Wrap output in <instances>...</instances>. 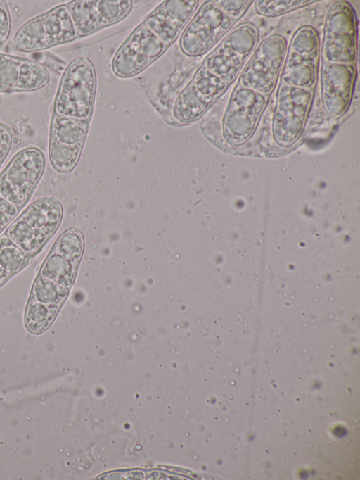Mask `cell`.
I'll list each match as a JSON object with an SVG mask.
<instances>
[{
  "mask_svg": "<svg viewBox=\"0 0 360 480\" xmlns=\"http://www.w3.org/2000/svg\"><path fill=\"white\" fill-rule=\"evenodd\" d=\"M60 308L28 298L24 315L26 329L36 335L44 332L54 322Z\"/></svg>",
  "mask_w": 360,
  "mask_h": 480,
  "instance_id": "cell-22",
  "label": "cell"
},
{
  "mask_svg": "<svg viewBox=\"0 0 360 480\" xmlns=\"http://www.w3.org/2000/svg\"><path fill=\"white\" fill-rule=\"evenodd\" d=\"M168 46L143 23L138 25L116 51L112 70L120 77H130L143 71Z\"/></svg>",
  "mask_w": 360,
  "mask_h": 480,
  "instance_id": "cell-12",
  "label": "cell"
},
{
  "mask_svg": "<svg viewBox=\"0 0 360 480\" xmlns=\"http://www.w3.org/2000/svg\"><path fill=\"white\" fill-rule=\"evenodd\" d=\"M318 1L310 0L254 1L253 4L258 15L274 18L305 8Z\"/></svg>",
  "mask_w": 360,
  "mask_h": 480,
  "instance_id": "cell-25",
  "label": "cell"
},
{
  "mask_svg": "<svg viewBox=\"0 0 360 480\" xmlns=\"http://www.w3.org/2000/svg\"><path fill=\"white\" fill-rule=\"evenodd\" d=\"M357 18L349 3L335 1L323 25L321 54L323 61L355 63L357 58Z\"/></svg>",
  "mask_w": 360,
  "mask_h": 480,
  "instance_id": "cell-5",
  "label": "cell"
},
{
  "mask_svg": "<svg viewBox=\"0 0 360 480\" xmlns=\"http://www.w3.org/2000/svg\"><path fill=\"white\" fill-rule=\"evenodd\" d=\"M356 76L355 63L323 61L321 67V100L332 118L342 116L350 105Z\"/></svg>",
  "mask_w": 360,
  "mask_h": 480,
  "instance_id": "cell-15",
  "label": "cell"
},
{
  "mask_svg": "<svg viewBox=\"0 0 360 480\" xmlns=\"http://www.w3.org/2000/svg\"><path fill=\"white\" fill-rule=\"evenodd\" d=\"M89 120L60 115L53 112L49 132V157L58 172L73 170L80 158Z\"/></svg>",
  "mask_w": 360,
  "mask_h": 480,
  "instance_id": "cell-11",
  "label": "cell"
},
{
  "mask_svg": "<svg viewBox=\"0 0 360 480\" xmlns=\"http://www.w3.org/2000/svg\"><path fill=\"white\" fill-rule=\"evenodd\" d=\"M215 1H205L179 37V47L188 56L196 57L210 51L234 27Z\"/></svg>",
  "mask_w": 360,
  "mask_h": 480,
  "instance_id": "cell-10",
  "label": "cell"
},
{
  "mask_svg": "<svg viewBox=\"0 0 360 480\" xmlns=\"http://www.w3.org/2000/svg\"><path fill=\"white\" fill-rule=\"evenodd\" d=\"M78 37L114 25L131 11V0H75L66 4Z\"/></svg>",
  "mask_w": 360,
  "mask_h": 480,
  "instance_id": "cell-13",
  "label": "cell"
},
{
  "mask_svg": "<svg viewBox=\"0 0 360 480\" xmlns=\"http://www.w3.org/2000/svg\"><path fill=\"white\" fill-rule=\"evenodd\" d=\"M13 139V133L10 127L0 122V166L11 151Z\"/></svg>",
  "mask_w": 360,
  "mask_h": 480,
  "instance_id": "cell-30",
  "label": "cell"
},
{
  "mask_svg": "<svg viewBox=\"0 0 360 480\" xmlns=\"http://www.w3.org/2000/svg\"><path fill=\"white\" fill-rule=\"evenodd\" d=\"M46 168V158L37 147H26L0 173V195L22 208L30 200Z\"/></svg>",
  "mask_w": 360,
  "mask_h": 480,
  "instance_id": "cell-9",
  "label": "cell"
},
{
  "mask_svg": "<svg viewBox=\"0 0 360 480\" xmlns=\"http://www.w3.org/2000/svg\"><path fill=\"white\" fill-rule=\"evenodd\" d=\"M96 74L90 59L79 56L65 68L53 103L58 115L89 120L96 91Z\"/></svg>",
  "mask_w": 360,
  "mask_h": 480,
  "instance_id": "cell-2",
  "label": "cell"
},
{
  "mask_svg": "<svg viewBox=\"0 0 360 480\" xmlns=\"http://www.w3.org/2000/svg\"><path fill=\"white\" fill-rule=\"evenodd\" d=\"M221 10L235 21L239 20L246 13L254 1H215Z\"/></svg>",
  "mask_w": 360,
  "mask_h": 480,
  "instance_id": "cell-27",
  "label": "cell"
},
{
  "mask_svg": "<svg viewBox=\"0 0 360 480\" xmlns=\"http://www.w3.org/2000/svg\"><path fill=\"white\" fill-rule=\"evenodd\" d=\"M78 34L66 4L56 6L22 24L15 32L16 49L31 53L68 43Z\"/></svg>",
  "mask_w": 360,
  "mask_h": 480,
  "instance_id": "cell-3",
  "label": "cell"
},
{
  "mask_svg": "<svg viewBox=\"0 0 360 480\" xmlns=\"http://www.w3.org/2000/svg\"><path fill=\"white\" fill-rule=\"evenodd\" d=\"M190 83L205 97L215 103L228 89L229 85L218 76L201 65Z\"/></svg>",
  "mask_w": 360,
  "mask_h": 480,
  "instance_id": "cell-24",
  "label": "cell"
},
{
  "mask_svg": "<svg viewBox=\"0 0 360 480\" xmlns=\"http://www.w3.org/2000/svg\"><path fill=\"white\" fill-rule=\"evenodd\" d=\"M245 63L220 42L206 56L202 65L231 85L238 77Z\"/></svg>",
  "mask_w": 360,
  "mask_h": 480,
  "instance_id": "cell-17",
  "label": "cell"
},
{
  "mask_svg": "<svg viewBox=\"0 0 360 480\" xmlns=\"http://www.w3.org/2000/svg\"><path fill=\"white\" fill-rule=\"evenodd\" d=\"M214 103L189 82L179 93L174 101L173 116L182 123L193 122L201 118Z\"/></svg>",
  "mask_w": 360,
  "mask_h": 480,
  "instance_id": "cell-18",
  "label": "cell"
},
{
  "mask_svg": "<svg viewBox=\"0 0 360 480\" xmlns=\"http://www.w3.org/2000/svg\"><path fill=\"white\" fill-rule=\"evenodd\" d=\"M61 203L46 196L32 202L8 227L5 234L32 257L58 229L63 217Z\"/></svg>",
  "mask_w": 360,
  "mask_h": 480,
  "instance_id": "cell-1",
  "label": "cell"
},
{
  "mask_svg": "<svg viewBox=\"0 0 360 480\" xmlns=\"http://www.w3.org/2000/svg\"><path fill=\"white\" fill-rule=\"evenodd\" d=\"M68 293L69 289L38 274L32 284L29 298L42 303L62 307Z\"/></svg>",
  "mask_w": 360,
  "mask_h": 480,
  "instance_id": "cell-23",
  "label": "cell"
},
{
  "mask_svg": "<svg viewBox=\"0 0 360 480\" xmlns=\"http://www.w3.org/2000/svg\"><path fill=\"white\" fill-rule=\"evenodd\" d=\"M314 89L280 82L272 120L273 137L283 148L294 144L301 136L311 107Z\"/></svg>",
  "mask_w": 360,
  "mask_h": 480,
  "instance_id": "cell-7",
  "label": "cell"
},
{
  "mask_svg": "<svg viewBox=\"0 0 360 480\" xmlns=\"http://www.w3.org/2000/svg\"><path fill=\"white\" fill-rule=\"evenodd\" d=\"M22 58L0 53V93L13 92L19 77Z\"/></svg>",
  "mask_w": 360,
  "mask_h": 480,
  "instance_id": "cell-26",
  "label": "cell"
},
{
  "mask_svg": "<svg viewBox=\"0 0 360 480\" xmlns=\"http://www.w3.org/2000/svg\"><path fill=\"white\" fill-rule=\"evenodd\" d=\"M321 42L317 30L302 25L293 33L281 73V83L314 89L319 73Z\"/></svg>",
  "mask_w": 360,
  "mask_h": 480,
  "instance_id": "cell-4",
  "label": "cell"
},
{
  "mask_svg": "<svg viewBox=\"0 0 360 480\" xmlns=\"http://www.w3.org/2000/svg\"><path fill=\"white\" fill-rule=\"evenodd\" d=\"M31 256L20 248L6 234L0 236V287L22 270Z\"/></svg>",
  "mask_w": 360,
  "mask_h": 480,
  "instance_id": "cell-20",
  "label": "cell"
},
{
  "mask_svg": "<svg viewBox=\"0 0 360 480\" xmlns=\"http://www.w3.org/2000/svg\"><path fill=\"white\" fill-rule=\"evenodd\" d=\"M269 97L237 83L230 95L222 122L223 136L227 143L240 146L251 138Z\"/></svg>",
  "mask_w": 360,
  "mask_h": 480,
  "instance_id": "cell-8",
  "label": "cell"
},
{
  "mask_svg": "<svg viewBox=\"0 0 360 480\" xmlns=\"http://www.w3.org/2000/svg\"><path fill=\"white\" fill-rule=\"evenodd\" d=\"M259 39L257 27L251 22H243L234 26L221 42L247 61L257 47Z\"/></svg>",
  "mask_w": 360,
  "mask_h": 480,
  "instance_id": "cell-19",
  "label": "cell"
},
{
  "mask_svg": "<svg viewBox=\"0 0 360 480\" xmlns=\"http://www.w3.org/2000/svg\"><path fill=\"white\" fill-rule=\"evenodd\" d=\"M287 48V40L280 34L264 38L246 61L238 83L270 96L281 76Z\"/></svg>",
  "mask_w": 360,
  "mask_h": 480,
  "instance_id": "cell-6",
  "label": "cell"
},
{
  "mask_svg": "<svg viewBox=\"0 0 360 480\" xmlns=\"http://www.w3.org/2000/svg\"><path fill=\"white\" fill-rule=\"evenodd\" d=\"M48 68L36 61L22 58L18 82L13 92H31L45 87L50 82Z\"/></svg>",
  "mask_w": 360,
  "mask_h": 480,
  "instance_id": "cell-21",
  "label": "cell"
},
{
  "mask_svg": "<svg viewBox=\"0 0 360 480\" xmlns=\"http://www.w3.org/2000/svg\"><path fill=\"white\" fill-rule=\"evenodd\" d=\"M11 31V18L7 1L0 0V45L8 40Z\"/></svg>",
  "mask_w": 360,
  "mask_h": 480,
  "instance_id": "cell-29",
  "label": "cell"
},
{
  "mask_svg": "<svg viewBox=\"0 0 360 480\" xmlns=\"http://www.w3.org/2000/svg\"><path fill=\"white\" fill-rule=\"evenodd\" d=\"M84 239L75 229L63 232L42 263L39 274L70 289L82 255Z\"/></svg>",
  "mask_w": 360,
  "mask_h": 480,
  "instance_id": "cell-14",
  "label": "cell"
},
{
  "mask_svg": "<svg viewBox=\"0 0 360 480\" xmlns=\"http://www.w3.org/2000/svg\"><path fill=\"white\" fill-rule=\"evenodd\" d=\"M196 0H167L153 11L143 22L169 46L180 37L199 5Z\"/></svg>",
  "mask_w": 360,
  "mask_h": 480,
  "instance_id": "cell-16",
  "label": "cell"
},
{
  "mask_svg": "<svg viewBox=\"0 0 360 480\" xmlns=\"http://www.w3.org/2000/svg\"><path fill=\"white\" fill-rule=\"evenodd\" d=\"M20 210L0 195V234L15 220Z\"/></svg>",
  "mask_w": 360,
  "mask_h": 480,
  "instance_id": "cell-28",
  "label": "cell"
}]
</instances>
